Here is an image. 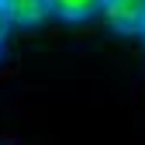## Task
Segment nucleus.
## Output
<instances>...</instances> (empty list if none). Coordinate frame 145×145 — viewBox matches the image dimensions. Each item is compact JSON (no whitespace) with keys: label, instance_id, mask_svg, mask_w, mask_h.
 Instances as JSON below:
<instances>
[{"label":"nucleus","instance_id":"nucleus-1","mask_svg":"<svg viewBox=\"0 0 145 145\" xmlns=\"http://www.w3.org/2000/svg\"><path fill=\"white\" fill-rule=\"evenodd\" d=\"M100 14L118 35L145 31V0H100Z\"/></svg>","mask_w":145,"mask_h":145},{"label":"nucleus","instance_id":"nucleus-2","mask_svg":"<svg viewBox=\"0 0 145 145\" xmlns=\"http://www.w3.org/2000/svg\"><path fill=\"white\" fill-rule=\"evenodd\" d=\"M4 7L10 14V24L21 31H31V28L45 24L48 17H56L52 14V0H4Z\"/></svg>","mask_w":145,"mask_h":145},{"label":"nucleus","instance_id":"nucleus-3","mask_svg":"<svg viewBox=\"0 0 145 145\" xmlns=\"http://www.w3.org/2000/svg\"><path fill=\"white\" fill-rule=\"evenodd\" d=\"M52 14L66 24H83L100 14V0H52Z\"/></svg>","mask_w":145,"mask_h":145},{"label":"nucleus","instance_id":"nucleus-4","mask_svg":"<svg viewBox=\"0 0 145 145\" xmlns=\"http://www.w3.org/2000/svg\"><path fill=\"white\" fill-rule=\"evenodd\" d=\"M10 14H7V7H4V0H0V56H4V42H7V35H10Z\"/></svg>","mask_w":145,"mask_h":145},{"label":"nucleus","instance_id":"nucleus-5","mask_svg":"<svg viewBox=\"0 0 145 145\" xmlns=\"http://www.w3.org/2000/svg\"><path fill=\"white\" fill-rule=\"evenodd\" d=\"M142 38H145V31H142Z\"/></svg>","mask_w":145,"mask_h":145}]
</instances>
